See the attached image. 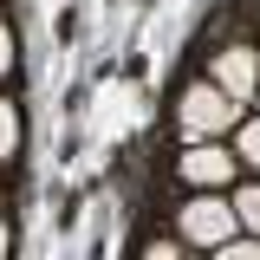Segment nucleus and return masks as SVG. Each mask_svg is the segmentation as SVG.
I'll use <instances>...</instances> for the list:
<instances>
[{
    "label": "nucleus",
    "instance_id": "f257e3e1",
    "mask_svg": "<svg viewBox=\"0 0 260 260\" xmlns=\"http://www.w3.org/2000/svg\"><path fill=\"white\" fill-rule=\"evenodd\" d=\"M189 124H195V137L215 130V124H221V104H215V98H189Z\"/></svg>",
    "mask_w": 260,
    "mask_h": 260
},
{
    "label": "nucleus",
    "instance_id": "f03ea898",
    "mask_svg": "<svg viewBox=\"0 0 260 260\" xmlns=\"http://www.w3.org/2000/svg\"><path fill=\"white\" fill-rule=\"evenodd\" d=\"M247 72H254L247 52H228V59H221V85H228V91H247Z\"/></svg>",
    "mask_w": 260,
    "mask_h": 260
},
{
    "label": "nucleus",
    "instance_id": "7ed1b4c3",
    "mask_svg": "<svg viewBox=\"0 0 260 260\" xmlns=\"http://www.w3.org/2000/svg\"><path fill=\"white\" fill-rule=\"evenodd\" d=\"M189 228L202 234V241H215V228H221V208H195V215H189Z\"/></svg>",
    "mask_w": 260,
    "mask_h": 260
},
{
    "label": "nucleus",
    "instance_id": "20e7f679",
    "mask_svg": "<svg viewBox=\"0 0 260 260\" xmlns=\"http://www.w3.org/2000/svg\"><path fill=\"white\" fill-rule=\"evenodd\" d=\"M189 176H195V182H215V176H228V162H221V156H195Z\"/></svg>",
    "mask_w": 260,
    "mask_h": 260
},
{
    "label": "nucleus",
    "instance_id": "39448f33",
    "mask_svg": "<svg viewBox=\"0 0 260 260\" xmlns=\"http://www.w3.org/2000/svg\"><path fill=\"white\" fill-rule=\"evenodd\" d=\"M254 150H260V130H254Z\"/></svg>",
    "mask_w": 260,
    "mask_h": 260
}]
</instances>
